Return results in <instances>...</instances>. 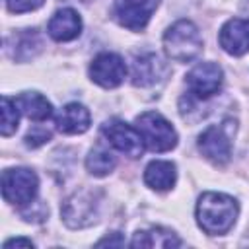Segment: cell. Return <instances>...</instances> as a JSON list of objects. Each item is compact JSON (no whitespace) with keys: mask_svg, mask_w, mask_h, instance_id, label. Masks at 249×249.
<instances>
[{"mask_svg":"<svg viewBox=\"0 0 249 249\" xmlns=\"http://www.w3.org/2000/svg\"><path fill=\"white\" fill-rule=\"evenodd\" d=\"M51 138V132L49 130H43V128H33L27 136H25V144L31 146V148H37L41 144H45L47 140Z\"/></svg>","mask_w":249,"mask_h":249,"instance_id":"44dd1931","label":"cell"},{"mask_svg":"<svg viewBox=\"0 0 249 249\" xmlns=\"http://www.w3.org/2000/svg\"><path fill=\"white\" fill-rule=\"evenodd\" d=\"M10 247H25V249H33V241H31V239H25V237H14V239L4 241V249H10Z\"/></svg>","mask_w":249,"mask_h":249,"instance_id":"7402d4cb","label":"cell"},{"mask_svg":"<svg viewBox=\"0 0 249 249\" xmlns=\"http://www.w3.org/2000/svg\"><path fill=\"white\" fill-rule=\"evenodd\" d=\"M241 10L249 16V0H241Z\"/></svg>","mask_w":249,"mask_h":249,"instance_id":"cb8c5ba5","label":"cell"},{"mask_svg":"<svg viewBox=\"0 0 249 249\" xmlns=\"http://www.w3.org/2000/svg\"><path fill=\"white\" fill-rule=\"evenodd\" d=\"M200 154L214 165H224L231 158V138L226 124H210L198 136Z\"/></svg>","mask_w":249,"mask_h":249,"instance_id":"ba28073f","label":"cell"},{"mask_svg":"<svg viewBox=\"0 0 249 249\" xmlns=\"http://www.w3.org/2000/svg\"><path fill=\"white\" fill-rule=\"evenodd\" d=\"M123 243H124L123 239H113V237H103V239H99V241H97L95 245H99V247H101V245H123Z\"/></svg>","mask_w":249,"mask_h":249,"instance_id":"603a6c76","label":"cell"},{"mask_svg":"<svg viewBox=\"0 0 249 249\" xmlns=\"http://www.w3.org/2000/svg\"><path fill=\"white\" fill-rule=\"evenodd\" d=\"M47 31L54 41H72L82 33V18L76 10L62 8L51 18Z\"/></svg>","mask_w":249,"mask_h":249,"instance_id":"7c38bea8","label":"cell"},{"mask_svg":"<svg viewBox=\"0 0 249 249\" xmlns=\"http://www.w3.org/2000/svg\"><path fill=\"white\" fill-rule=\"evenodd\" d=\"M132 247H179L181 239L165 228H150V230H142L136 231L132 241Z\"/></svg>","mask_w":249,"mask_h":249,"instance_id":"e0dca14e","label":"cell"},{"mask_svg":"<svg viewBox=\"0 0 249 249\" xmlns=\"http://www.w3.org/2000/svg\"><path fill=\"white\" fill-rule=\"evenodd\" d=\"M158 6L160 0H115L113 14L123 27L130 31H142Z\"/></svg>","mask_w":249,"mask_h":249,"instance_id":"8992f818","label":"cell"},{"mask_svg":"<svg viewBox=\"0 0 249 249\" xmlns=\"http://www.w3.org/2000/svg\"><path fill=\"white\" fill-rule=\"evenodd\" d=\"M163 51L171 60L191 62L202 53V37L198 27L189 19H179L163 33Z\"/></svg>","mask_w":249,"mask_h":249,"instance_id":"7a4b0ae2","label":"cell"},{"mask_svg":"<svg viewBox=\"0 0 249 249\" xmlns=\"http://www.w3.org/2000/svg\"><path fill=\"white\" fill-rule=\"evenodd\" d=\"M103 136L107 138V142L117 148L121 154L128 156V158H140L144 152V140L138 132L136 126L121 121V119H111L101 126Z\"/></svg>","mask_w":249,"mask_h":249,"instance_id":"5b68a950","label":"cell"},{"mask_svg":"<svg viewBox=\"0 0 249 249\" xmlns=\"http://www.w3.org/2000/svg\"><path fill=\"white\" fill-rule=\"evenodd\" d=\"M39 191V179L35 171L27 167H12L2 173V196L16 206H27L35 200Z\"/></svg>","mask_w":249,"mask_h":249,"instance_id":"277c9868","label":"cell"},{"mask_svg":"<svg viewBox=\"0 0 249 249\" xmlns=\"http://www.w3.org/2000/svg\"><path fill=\"white\" fill-rule=\"evenodd\" d=\"M185 82L196 99H208L220 91L224 82V72L214 62H200L187 72Z\"/></svg>","mask_w":249,"mask_h":249,"instance_id":"52a82bcc","label":"cell"},{"mask_svg":"<svg viewBox=\"0 0 249 249\" xmlns=\"http://www.w3.org/2000/svg\"><path fill=\"white\" fill-rule=\"evenodd\" d=\"M177 181V167L165 160H154L144 169V183L154 191H169Z\"/></svg>","mask_w":249,"mask_h":249,"instance_id":"9a60e30c","label":"cell"},{"mask_svg":"<svg viewBox=\"0 0 249 249\" xmlns=\"http://www.w3.org/2000/svg\"><path fill=\"white\" fill-rule=\"evenodd\" d=\"M2 119H0V132L2 136H10L18 130V123H19V109L16 105L14 99H10L8 95L2 97Z\"/></svg>","mask_w":249,"mask_h":249,"instance_id":"d6986e66","label":"cell"},{"mask_svg":"<svg viewBox=\"0 0 249 249\" xmlns=\"http://www.w3.org/2000/svg\"><path fill=\"white\" fill-rule=\"evenodd\" d=\"M43 2L45 0H6V6L14 14H25V12H33L41 8Z\"/></svg>","mask_w":249,"mask_h":249,"instance_id":"ffe728a7","label":"cell"},{"mask_svg":"<svg viewBox=\"0 0 249 249\" xmlns=\"http://www.w3.org/2000/svg\"><path fill=\"white\" fill-rule=\"evenodd\" d=\"M144 140V146L152 152H169L177 144V132L171 123L158 111H146L136 117L134 124Z\"/></svg>","mask_w":249,"mask_h":249,"instance_id":"3957f363","label":"cell"},{"mask_svg":"<svg viewBox=\"0 0 249 249\" xmlns=\"http://www.w3.org/2000/svg\"><path fill=\"white\" fill-rule=\"evenodd\" d=\"M16 105L19 109V113H23L27 119L31 121H47L53 115V105L51 101L37 93V91H23L19 93L16 99Z\"/></svg>","mask_w":249,"mask_h":249,"instance_id":"2e32d148","label":"cell"},{"mask_svg":"<svg viewBox=\"0 0 249 249\" xmlns=\"http://www.w3.org/2000/svg\"><path fill=\"white\" fill-rule=\"evenodd\" d=\"M165 74V64L158 54H142L132 62V84L138 88L154 86Z\"/></svg>","mask_w":249,"mask_h":249,"instance_id":"5bb4252c","label":"cell"},{"mask_svg":"<svg viewBox=\"0 0 249 249\" xmlns=\"http://www.w3.org/2000/svg\"><path fill=\"white\" fill-rule=\"evenodd\" d=\"M91 115L82 103H66L54 117V124L64 134H82L89 128Z\"/></svg>","mask_w":249,"mask_h":249,"instance_id":"4fadbf2b","label":"cell"},{"mask_svg":"<svg viewBox=\"0 0 249 249\" xmlns=\"http://www.w3.org/2000/svg\"><path fill=\"white\" fill-rule=\"evenodd\" d=\"M97 202L93 198V193L80 191L74 193L70 198H66L62 206V218L70 228H86L95 222Z\"/></svg>","mask_w":249,"mask_h":249,"instance_id":"30bf717a","label":"cell"},{"mask_svg":"<svg viewBox=\"0 0 249 249\" xmlns=\"http://www.w3.org/2000/svg\"><path fill=\"white\" fill-rule=\"evenodd\" d=\"M115 163H117L115 161V156L107 148H103V146H95L88 154V158H86V167L95 177H103V175L111 173L113 167H115Z\"/></svg>","mask_w":249,"mask_h":249,"instance_id":"ac0fdd59","label":"cell"},{"mask_svg":"<svg viewBox=\"0 0 249 249\" xmlns=\"http://www.w3.org/2000/svg\"><path fill=\"white\" fill-rule=\"evenodd\" d=\"M196 222L202 231L210 235L226 233L237 220L239 206L237 200L224 193H202L196 202Z\"/></svg>","mask_w":249,"mask_h":249,"instance_id":"6da1fadb","label":"cell"},{"mask_svg":"<svg viewBox=\"0 0 249 249\" xmlns=\"http://www.w3.org/2000/svg\"><path fill=\"white\" fill-rule=\"evenodd\" d=\"M124 76H126L124 60L115 53H99L89 64V78L105 89L121 86Z\"/></svg>","mask_w":249,"mask_h":249,"instance_id":"9c48e42d","label":"cell"},{"mask_svg":"<svg viewBox=\"0 0 249 249\" xmlns=\"http://www.w3.org/2000/svg\"><path fill=\"white\" fill-rule=\"evenodd\" d=\"M218 41L220 47L231 56H241L249 53V19L243 18L228 19L220 29Z\"/></svg>","mask_w":249,"mask_h":249,"instance_id":"8fae6325","label":"cell"}]
</instances>
